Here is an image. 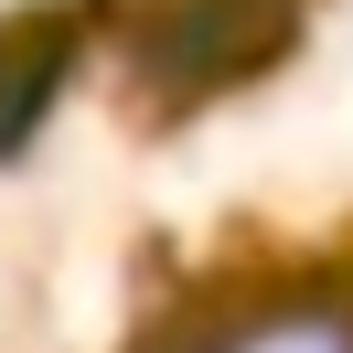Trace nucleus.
Here are the masks:
<instances>
[{"label": "nucleus", "instance_id": "obj_1", "mask_svg": "<svg viewBox=\"0 0 353 353\" xmlns=\"http://www.w3.org/2000/svg\"><path fill=\"white\" fill-rule=\"evenodd\" d=\"M300 11L310 0H150L129 32V75L161 108H203V97L279 65L300 43Z\"/></svg>", "mask_w": 353, "mask_h": 353}, {"label": "nucleus", "instance_id": "obj_2", "mask_svg": "<svg viewBox=\"0 0 353 353\" xmlns=\"http://www.w3.org/2000/svg\"><path fill=\"white\" fill-rule=\"evenodd\" d=\"M75 65H86V11H11L0 22V161L43 129Z\"/></svg>", "mask_w": 353, "mask_h": 353}]
</instances>
